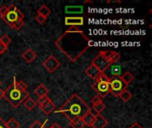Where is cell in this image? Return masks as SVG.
<instances>
[{
	"label": "cell",
	"mask_w": 152,
	"mask_h": 128,
	"mask_svg": "<svg viewBox=\"0 0 152 128\" xmlns=\"http://www.w3.org/2000/svg\"><path fill=\"white\" fill-rule=\"evenodd\" d=\"M0 42H1L3 45H4L5 46L8 47V45H9L10 43L12 42V39H11V37H10L7 34H4V35L0 37Z\"/></svg>",
	"instance_id": "cell-26"
},
{
	"label": "cell",
	"mask_w": 152,
	"mask_h": 128,
	"mask_svg": "<svg viewBox=\"0 0 152 128\" xmlns=\"http://www.w3.org/2000/svg\"><path fill=\"white\" fill-rule=\"evenodd\" d=\"M54 45L71 61L75 62L94 45V42L78 27H70L58 37Z\"/></svg>",
	"instance_id": "cell-1"
},
{
	"label": "cell",
	"mask_w": 152,
	"mask_h": 128,
	"mask_svg": "<svg viewBox=\"0 0 152 128\" xmlns=\"http://www.w3.org/2000/svg\"><path fill=\"white\" fill-rule=\"evenodd\" d=\"M95 115H96V114H94V113L92 112V110H91L90 111H88V112L82 118V119H83L84 123L86 124V126H88V127H92V126H93V124H94V119H95Z\"/></svg>",
	"instance_id": "cell-16"
},
{
	"label": "cell",
	"mask_w": 152,
	"mask_h": 128,
	"mask_svg": "<svg viewBox=\"0 0 152 128\" xmlns=\"http://www.w3.org/2000/svg\"><path fill=\"white\" fill-rule=\"evenodd\" d=\"M43 66L45 68V69L50 72L53 73L60 66H61V62L53 56V55H50L44 62H43Z\"/></svg>",
	"instance_id": "cell-8"
},
{
	"label": "cell",
	"mask_w": 152,
	"mask_h": 128,
	"mask_svg": "<svg viewBox=\"0 0 152 128\" xmlns=\"http://www.w3.org/2000/svg\"><path fill=\"white\" fill-rule=\"evenodd\" d=\"M102 99L99 96V95H95L94 97H93V99H92V104L94 105V104H95V103H98V102H102Z\"/></svg>",
	"instance_id": "cell-32"
},
{
	"label": "cell",
	"mask_w": 152,
	"mask_h": 128,
	"mask_svg": "<svg viewBox=\"0 0 152 128\" xmlns=\"http://www.w3.org/2000/svg\"><path fill=\"white\" fill-rule=\"evenodd\" d=\"M5 126L6 128H20V123L16 119L12 118L7 122H5Z\"/></svg>",
	"instance_id": "cell-25"
},
{
	"label": "cell",
	"mask_w": 152,
	"mask_h": 128,
	"mask_svg": "<svg viewBox=\"0 0 152 128\" xmlns=\"http://www.w3.org/2000/svg\"><path fill=\"white\" fill-rule=\"evenodd\" d=\"M50 128H53V127H50Z\"/></svg>",
	"instance_id": "cell-40"
},
{
	"label": "cell",
	"mask_w": 152,
	"mask_h": 128,
	"mask_svg": "<svg viewBox=\"0 0 152 128\" xmlns=\"http://www.w3.org/2000/svg\"><path fill=\"white\" fill-rule=\"evenodd\" d=\"M65 25L70 26V27H77L82 26L84 24V18L81 16H76V17H66L64 19Z\"/></svg>",
	"instance_id": "cell-11"
},
{
	"label": "cell",
	"mask_w": 152,
	"mask_h": 128,
	"mask_svg": "<svg viewBox=\"0 0 152 128\" xmlns=\"http://www.w3.org/2000/svg\"><path fill=\"white\" fill-rule=\"evenodd\" d=\"M104 74L109 78H110L112 77H121L122 76V67H121V65L117 64V63L110 64Z\"/></svg>",
	"instance_id": "cell-9"
},
{
	"label": "cell",
	"mask_w": 152,
	"mask_h": 128,
	"mask_svg": "<svg viewBox=\"0 0 152 128\" xmlns=\"http://www.w3.org/2000/svg\"><path fill=\"white\" fill-rule=\"evenodd\" d=\"M0 128H6V126H5V122L0 118Z\"/></svg>",
	"instance_id": "cell-36"
},
{
	"label": "cell",
	"mask_w": 152,
	"mask_h": 128,
	"mask_svg": "<svg viewBox=\"0 0 152 128\" xmlns=\"http://www.w3.org/2000/svg\"><path fill=\"white\" fill-rule=\"evenodd\" d=\"M7 51V46H5L4 45H3L1 42H0V55L4 53L5 52Z\"/></svg>",
	"instance_id": "cell-34"
},
{
	"label": "cell",
	"mask_w": 152,
	"mask_h": 128,
	"mask_svg": "<svg viewBox=\"0 0 152 128\" xmlns=\"http://www.w3.org/2000/svg\"><path fill=\"white\" fill-rule=\"evenodd\" d=\"M7 8H8V5H5V4L2 5V6L0 7V18H1V19L4 17V15L5 12H7Z\"/></svg>",
	"instance_id": "cell-31"
},
{
	"label": "cell",
	"mask_w": 152,
	"mask_h": 128,
	"mask_svg": "<svg viewBox=\"0 0 152 128\" xmlns=\"http://www.w3.org/2000/svg\"><path fill=\"white\" fill-rule=\"evenodd\" d=\"M84 11V8L82 5H68L65 7V12L66 13H82Z\"/></svg>",
	"instance_id": "cell-17"
},
{
	"label": "cell",
	"mask_w": 152,
	"mask_h": 128,
	"mask_svg": "<svg viewBox=\"0 0 152 128\" xmlns=\"http://www.w3.org/2000/svg\"><path fill=\"white\" fill-rule=\"evenodd\" d=\"M4 93L2 89H0V100H2L4 98Z\"/></svg>",
	"instance_id": "cell-37"
},
{
	"label": "cell",
	"mask_w": 152,
	"mask_h": 128,
	"mask_svg": "<svg viewBox=\"0 0 152 128\" xmlns=\"http://www.w3.org/2000/svg\"><path fill=\"white\" fill-rule=\"evenodd\" d=\"M108 125L107 119L101 114H96L95 115V119L94 122L92 126L93 128H105Z\"/></svg>",
	"instance_id": "cell-12"
},
{
	"label": "cell",
	"mask_w": 152,
	"mask_h": 128,
	"mask_svg": "<svg viewBox=\"0 0 152 128\" xmlns=\"http://www.w3.org/2000/svg\"><path fill=\"white\" fill-rule=\"evenodd\" d=\"M35 20L37 21V23H39V24H44V23L46 21L47 18H46V17H44V16H42V15L37 14L36 17H35Z\"/></svg>",
	"instance_id": "cell-30"
},
{
	"label": "cell",
	"mask_w": 152,
	"mask_h": 128,
	"mask_svg": "<svg viewBox=\"0 0 152 128\" xmlns=\"http://www.w3.org/2000/svg\"><path fill=\"white\" fill-rule=\"evenodd\" d=\"M18 85H19V86H20L22 90L27 91V89H28V86H27V84H26V83H24L22 80L18 81Z\"/></svg>",
	"instance_id": "cell-33"
},
{
	"label": "cell",
	"mask_w": 152,
	"mask_h": 128,
	"mask_svg": "<svg viewBox=\"0 0 152 128\" xmlns=\"http://www.w3.org/2000/svg\"><path fill=\"white\" fill-rule=\"evenodd\" d=\"M48 93H49V90H48V88L44 84H40L35 89V94L37 96H38V98L44 97V96H47Z\"/></svg>",
	"instance_id": "cell-15"
},
{
	"label": "cell",
	"mask_w": 152,
	"mask_h": 128,
	"mask_svg": "<svg viewBox=\"0 0 152 128\" xmlns=\"http://www.w3.org/2000/svg\"><path fill=\"white\" fill-rule=\"evenodd\" d=\"M40 109H41V110L45 114V115H49V114H51L53 111V110L55 109V104L53 102V101H50L48 103H46L45 105H44V106H42V107H39Z\"/></svg>",
	"instance_id": "cell-18"
},
{
	"label": "cell",
	"mask_w": 152,
	"mask_h": 128,
	"mask_svg": "<svg viewBox=\"0 0 152 128\" xmlns=\"http://www.w3.org/2000/svg\"><path fill=\"white\" fill-rule=\"evenodd\" d=\"M86 75L91 78V79H94V80H95L102 73H101V71L94 66V65H93V64H91L86 69Z\"/></svg>",
	"instance_id": "cell-14"
},
{
	"label": "cell",
	"mask_w": 152,
	"mask_h": 128,
	"mask_svg": "<svg viewBox=\"0 0 152 128\" xmlns=\"http://www.w3.org/2000/svg\"><path fill=\"white\" fill-rule=\"evenodd\" d=\"M50 13H51V10H50V8H49L47 5H45V4L41 5V6L39 7L38 11H37V14L42 15V16L46 17V18L50 15Z\"/></svg>",
	"instance_id": "cell-22"
},
{
	"label": "cell",
	"mask_w": 152,
	"mask_h": 128,
	"mask_svg": "<svg viewBox=\"0 0 152 128\" xmlns=\"http://www.w3.org/2000/svg\"><path fill=\"white\" fill-rule=\"evenodd\" d=\"M0 86H1V81H0Z\"/></svg>",
	"instance_id": "cell-39"
},
{
	"label": "cell",
	"mask_w": 152,
	"mask_h": 128,
	"mask_svg": "<svg viewBox=\"0 0 152 128\" xmlns=\"http://www.w3.org/2000/svg\"><path fill=\"white\" fill-rule=\"evenodd\" d=\"M69 125L72 128H84L86 127V124L84 123L82 118H77V119L69 122Z\"/></svg>",
	"instance_id": "cell-24"
},
{
	"label": "cell",
	"mask_w": 152,
	"mask_h": 128,
	"mask_svg": "<svg viewBox=\"0 0 152 128\" xmlns=\"http://www.w3.org/2000/svg\"><path fill=\"white\" fill-rule=\"evenodd\" d=\"M28 128H46L44 123H41L39 120H36Z\"/></svg>",
	"instance_id": "cell-29"
},
{
	"label": "cell",
	"mask_w": 152,
	"mask_h": 128,
	"mask_svg": "<svg viewBox=\"0 0 152 128\" xmlns=\"http://www.w3.org/2000/svg\"><path fill=\"white\" fill-rule=\"evenodd\" d=\"M92 64L93 65H94L100 71H101V73H105V71L108 69V68L110 67V63L108 61V60L105 58V56L103 55V53H102V52L101 51L99 53H98V55L93 60V61H92Z\"/></svg>",
	"instance_id": "cell-7"
},
{
	"label": "cell",
	"mask_w": 152,
	"mask_h": 128,
	"mask_svg": "<svg viewBox=\"0 0 152 128\" xmlns=\"http://www.w3.org/2000/svg\"><path fill=\"white\" fill-rule=\"evenodd\" d=\"M105 109H106V105L104 104V102L102 101L93 105V110L95 111L96 114H101Z\"/></svg>",
	"instance_id": "cell-23"
},
{
	"label": "cell",
	"mask_w": 152,
	"mask_h": 128,
	"mask_svg": "<svg viewBox=\"0 0 152 128\" xmlns=\"http://www.w3.org/2000/svg\"><path fill=\"white\" fill-rule=\"evenodd\" d=\"M118 97H119L124 102H129L133 98V94L128 90H124L123 92H121L119 94V95Z\"/></svg>",
	"instance_id": "cell-19"
},
{
	"label": "cell",
	"mask_w": 152,
	"mask_h": 128,
	"mask_svg": "<svg viewBox=\"0 0 152 128\" xmlns=\"http://www.w3.org/2000/svg\"><path fill=\"white\" fill-rule=\"evenodd\" d=\"M103 55L105 56V58L108 60V61L110 64H114L117 63L120 61L121 56L118 53L115 52V51H102Z\"/></svg>",
	"instance_id": "cell-10"
},
{
	"label": "cell",
	"mask_w": 152,
	"mask_h": 128,
	"mask_svg": "<svg viewBox=\"0 0 152 128\" xmlns=\"http://www.w3.org/2000/svg\"><path fill=\"white\" fill-rule=\"evenodd\" d=\"M91 110V107H89L78 94H74L66 101L57 112L62 113L69 122H71L77 118H82Z\"/></svg>",
	"instance_id": "cell-2"
},
{
	"label": "cell",
	"mask_w": 152,
	"mask_h": 128,
	"mask_svg": "<svg viewBox=\"0 0 152 128\" xmlns=\"http://www.w3.org/2000/svg\"><path fill=\"white\" fill-rule=\"evenodd\" d=\"M130 128H142V127L139 124V123H137V122H134L131 127H130Z\"/></svg>",
	"instance_id": "cell-35"
},
{
	"label": "cell",
	"mask_w": 152,
	"mask_h": 128,
	"mask_svg": "<svg viewBox=\"0 0 152 128\" xmlns=\"http://www.w3.org/2000/svg\"><path fill=\"white\" fill-rule=\"evenodd\" d=\"M93 89L98 93V95L102 99L110 94V78L102 73L92 86Z\"/></svg>",
	"instance_id": "cell-4"
},
{
	"label": "cell",
	"mask_w": 152,
	"mask_h": 128,
	"mask_svg": "<svg viewBox=\"0 0 152 128\" xmlns=\"http://www.w3.org/2000/svg\"><path fill=\"white\" fill-rule=\"evenodd\" d=\"M2 20L11 28L18 20H24V14L18 9L15 4L8 5L7 12L2 18Z\"/></svg>",
	"instance_id": "cell-5"
},
{
	"label": "cell",
	"mask_w": 152,
	"mask_h": 128,
	"mask_svg": "<svg viewBox=\"0 0 152 128\" xmlns=\"http://www.w3.org/2000/svg\"><path fill=\"white\" fill-rule=\"evenodd\" d=\"M25 25V22H24V20H18L12 27V29H15V30H19L23 26Z\"/></svg>",
	"instance_id": "cell-27"
},
{
	"label": "cell",
	"mask_w": 152,
	"mask_h": 128,
	"mask_svg": "<svg viewBox=\"0 0 152 128\" xmlns=\"http://www.w3.org/2000/svg\"><path fill=\"white\" fill-rule=\"evenodd\" d=\"M121 79L123 80V82L126 84V85H129L134 79V75L131 73V72H129V71H126V72H125L124 74H122V76H121Z\"/></svg>",
	"instance_id": "cell-20"
},
{
	"label": "cell",
	"mask_w": 152,
	"mask_h": 128,
	"mask_svg": "<svg viewBox=\"0 0 152 128\" xmlns=\"http://www.w3.org/2000/svg\"><path fill=\"white\" fill-rule=\"evenodd\" d=\"M53 128H61V127L59 125V124H57V123H54V124H53V126H52Z\"/></svg>",
	"instance_id": "cell-38"
},
{
	"label": "cell",
	"mask_w": 152,
	"mask_h": 128,
	"mask_svg": "<svg viewBox=\"0 0 152 128\" xmlns=\"http://www.w3.org/2000/svg\"><path fill=\"white\" fill-rule=\"evenodd\" d=\"M21 57L27 63H31L37 58V53L32 49L28 48L21 54Z\"/></svg>",
	"instance_id": "cell-13"
},
{
	"label": "cell",
	"mask_w": 152,
	"mask_h": 128,
	"mask_svg": "<svg viewBox=\"0 0 152 128\" xmlns=\"http://www.w3.org/2000/svg\"><path fill=\"white\" fill-rule=\"evenodd\" d=\"M127 86H128L121 79V77H112L110 78V93L116 97H118L121 92L126 90Z\"/></svg>",
	"instance_id": "cell-6"
},
{
	"label": "cell",
	"mask_w": 152,
	"mask_h": 128,
	"mask_svg": "<svg viewBox=\"0 0 152 128\" xmlns=\"http://www.w3.org/2000/svg\"><path fill=\"white\" fill-rule=\"evenodd\" d=\"M50 101H52V100L48 96L40 97V98H38V105H39V107H42V106L45 105L46 103H48Z\"/></svg>",
	"instance_id": "cell-28"
},
{
	"label": "cell",
	"mask_w": 152,
	"mask_h": 128,
	"mask_svg": "<svg viewBox=\"0 0 152 128\" xmlns=\"http://www.w3.org/2000/svg\"><path fill=\"white\" fill-rule=\"evenodd\" d=\"M4 98L14 109L18 108L28 97V91L22 90L19 86L18 81L16 80L15 77H13L12 83L4 91Z\"/></svg>",
	"instance_id": "cell-3"
},
{
	"label": "cell",
	"mask_w": 152,
	"mask_h": 128,
	"mask_svg": "<svg viewBox=\"0 0 152 128\" xmlns=\"http://www.w3.org/2000/svg\"><path fill=\"white\" fill-rule=\"evenodd\" d=\"M23 104L25 106V108L28 110H32L35 109V107L37 106V102L30 97H28L24 102H23Z\"/></svg>",
	"instance_id": "cell-21"
}]
</instances>
